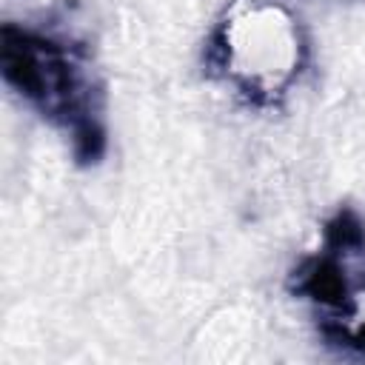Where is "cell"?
Returning a JSON list of instances; mask_svg holds the SVG:
<instances>
[{
	"mask_svg": "<svg viewBox=\"0 0 365 365\" xmlns=\"http://www.w3.org/2000/svg\"><path fill=\"white\" fill-rule=\"evenodd\" d=\"M305 60V31L277 0H231L205 48L208 68L254 106L282 100L299 80Z\"/></svg>",
	"mask_w": 365,
	"mask_h": 365,
	"instance_id": "obj_1",
	"label": "cell"
},
{
	"mask_svg": "<svg viewBox=\"0 0 365 365\" xmlns=\"http://www.w3.org/2000/svg\"><path fill=\"white\" fill-rule=\"evenodd\" d=\"M0 66L6 83L46 120L60 125L80 157L91 160L100 154V86L80 46L9 23L3 26Z\"/></svg>",
	"mask_w": 365,
	"mask_h": 365,
	"instance_id": "obj_2",
	"label": "cell"
},
{
	"mask_svg": "<svg viewBox=\"0 0 365 365\" xmlns=\"http://www.w3.org/2000/svg\"><path fill=\"white\" fill-rule=\"evenodd\" d=\"M294 291L305 297L325 339L365 354V228L345 211L322 240V248L294 271Z\"/></svg>",
	"mask_w": 365,
	"mask_h": 365,
	"instance_id": "obj_3",
	"label": "cell"
}]
</instances>
